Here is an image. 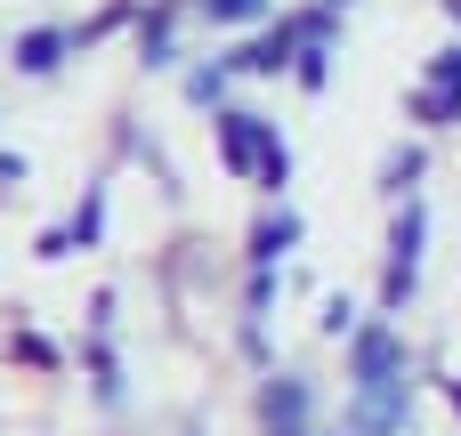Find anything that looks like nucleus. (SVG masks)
Returning a JSON list of instances; mask_svg holds the SVG:
<instances>
[{"label": "nucleus", "instance_id": "f257e3e1", "mask_svg": "<svg viewBox=\"0 0 461 436\" xmlns=\"http://www.w3.org/2000/svg\"><path fill=\"white\" fill-rule=\"evenodd\" d=\"M16 65H24V73H49V65H57V32H32V40L16 49Z\"/></svg>", "mask_w": 461, "mask_h": 436}, {"label": "nucleus", "instance_id": "f03ea898", "mask_svg": "<svg viewBox=\"0 0 461 436\" xmlns=\"http://www.w3.org/2000/svg\"><path fill=\"white\" fill-rule=\"evenodd\" d=\"M259 8H267V0H211V16H227V24H235V16H259Z\"/></svg>", "mask_w": 461, "mask_h": 436}]
</instances>
